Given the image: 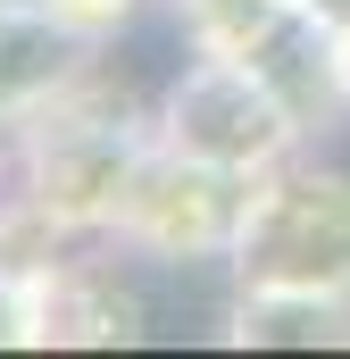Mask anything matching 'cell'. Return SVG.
<instances>
[{
	"instance_id": "obj_1",
	"label": "cell",
	"mask_w": 350,
	"mask_h": 359,
	"mask_svg": "<svg viewBox=\"0 0 350 359\" xmlns=\"http://www.w3.org/2000/svg\"><path fill=\"white\" fill-rule=\"evenodd\" d=\"M225 268H234V284L350 292V168H326V159L267 168Z\"/></svg>"
},
{
	"instance_id": "obj_2",
	"label": "cell",
	"mask_w": 350,
	"mask_h": 359,
	"mask_svg": "<svg viewBox=\"0 0 350 359\" xmlns=\"http://www.w3.org/2000/svg\"><path fill=\"white\" fill-rule=\"evenodd\" d=\"M159 142L183 151V159H209V168H242V176H267L284 168L309 134L292 126V109L225 50H192L183 67L159 92Z\"/></svg>"
},
{
	"instance_id": "obj_3",
	"label": "cell",
	"mask_w": 350,
	"mask_h": 359,
	"mask_svg": "<svg viewBox=\"0 0 350 359\" xmlns=\"http://www.w3.org/2000/svg\"><path fill=\"white\" fill-rule=\"evenodd\" d=\"M251 192H259V176H242V168H209V159H183L167 142H150L125 201H117V234L159 268H209V259L234 251V234L251 217Z\"/></svg>"
},
{
	"instance_id": "obj_4",
	"label": "cell",
	"mask_w": 350,
	"mask_h": 359,
	"mask_svg": "<svg viewBox=\"0 0 350 359\" xmlns=\"http://www.w3.org/2000/svg\"><path fill=\"white\" fill-rule=\"evenodd\" d=\"M251 76H259L284 109H292V126L300 134H334L350 117V92H342V50H334V25H317L300 0H275V17H267L259 34L234 50Z\"/></svg>"
},
{
	"instance_id": "obj_5",
	"label": "cell",
	"mask_w": 350,
	"mask_h": 359,
	"mask_svg": "<svg viewBox=\"0 0 350 359\" xmlns=\"http://www.w3.org/2000/svg\"><path fill=\"white\" fill-rule=\"evenodd\" d=\"M142 134L134 126H108V117H92V126H67L59 142H50V159H42V201L59 209V217H108L117 226V201H125V184L142 168Z\"/></svg>"
},
{
	"instance_id": "obj_6",
	"label": "cell",
	"mask_w": 350,
	"mask_h": 359,
	"mask_svg": "<svg viewBox=\"0 0 350 359\" xmlns=\"http://www.w3.org/2000/svg\"><path fill=\"white\" fill-rule=\"evenodd\" d=\"M225 343H242V351H350V292L234 284Z\"/></svg>"
},
{
	"instance_id": "obj_7",
	"label": "cell",
	"mask_w": 350,
	"mask_h": 359,
	"mask_svg": "<svg viewBox=\"0 0 350 359\" xmlns=\"http://www.w3.org/2000/svg\"><path fill=\"white\" fill-rule=\"evenodd\" d=\"M317 25H334V34H350V0H300Z\"/></svg>"
},
{
	"instance_id": "obj_8",
	"label": "cell",
	"mask_w": 350,
	"mask_h": 359,
	"mask_svg": "<svg viewBox=\"0 0 350 359\" xmlns=\"http://www.w3.org/2000/svg\"><path fill=\"white\" fill-rule=\"evenodd\" d=\"M334 50H342V92H350V34H334Z\"/></svg>"
}]
</instances>
